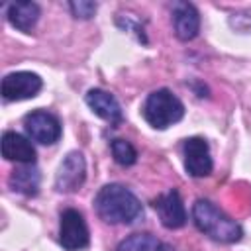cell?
<instances>
[{
	"label": "cell",
	"instance_id": "obj_17",
	"mask_svg": "<svg viewBox=\"0 0 251 251\" xmlns=\"http://www.w3.org/2000/svg\"><path fill=\"white\" fill-rule=\"evenodd\" d=\"M69 8L73 12L75 18L80 20H88L96 14V2H88V0H78V2H69Z\"/></svg>",
	"mask_w": 251,
	"mask_h": 251
},
{
	"label": "cell",
	"instance_id": "obj_1",
	"mask_svg": "<svg viewBox=\"0 0 251 251\" xmlns=\"http://www.w3.org/2000/svg\"><path fill=\"white\" fill-rule=\"evenodd\" d=\"M94 210L106 224H133L143 216L137 196L122 184H106L94 198Z\"/></svg>",
	"mask_w": 251,
	"mask_h": 251
},
{
	"label": "cell",
	"instance_id": "obj_2",
	"mask_svg": "<svg viewBox=\"0 0 251 251\" xmlns=\"http://www.w3.org/2000/svg\"><path fill=\"white\" fill-rule=\"evenodd\" d=\"M192 222L204 235L220 243H237L243 237L241 226L206 198L192 204Z\"/></svg>",
	"mask_w": 251,
	"mask_h": 251
},
{
	"label": "cell",
	"instance_id": "obj_15",
	"mask_svg": "<svg viewBox=\"0 0 251 251\" xmlns=\"http://www.w3.org/2000/svg\"><path fill=\"white\" fill-rule=\"evenodd\" d=\"M116 251H169L167 245L151 233H133L122 239Z\"/></svg>",
	"mask_w": 251,
	"mask_h": 251
},
{
	"label": "cell",
	"instance_id": "obj_9",
	"mask_svg": "<svg viewBox=\"0 0 251 251\" xmlns=\"http://www.w3.org/2000/svg\"><path fill=\"white\" fill-rule=\"evenodd\" d=\"M153 208L159 214L161 224L169 229H178L186 224V210H184V204H182L178 190H175V188L161 194L153 202Z\"/></svg>",
	"mask_w": 251,
	"mask_h": 251
},
{
	"label": "cell",
	"instance_id": "obj_10",
	"mask_svg": "<svg viewBox=\"0 0 251 251\" xmlns=\"http://www.w3.org/2000/svg\"><path fill=\"white\" fill-rule=\"evenodd\" d=\"M173 25L175 35L180 41H190L200 31V14L190 2H175L173 4Z\"/></svg>",
	"mask_w": 251,
	"mask_h": 251
},
{
	"label": "cell",
	"instance_id": "obj_13",
	"mask_svg": "<svg viewBox=\"0 0 251 251\" xmlns=\"http://www.w3.org/2000/svg\"><path fill=\"white\" fill-rule=\"evenodd\" d=\"M39 182H41V175L35 165H20L12 171L8 178L10 188L25 196H35L39 190Z\"/></svg>",
	"mask_w": 251,
	"mask_h": 251
},
{
	"label": "cell",
	"instance_id": "obj_3",
	"mask_svg": "<svg viewBox=\"0 0 251 251\" xmlns=\"http://www.w3.org/2000/svg\"><path fill=\"white\" fill-rule=\"evenodd\" d=\"M184 116V104L169 88L153 90L143 104V118L155 129H167L180 122Z\"/></svg>",
	"mask_w": 251,
	"mask_h": 251
},
{
	"label": "cell",
	"instance_id": "obj_12",
	"mask_svg": "<svg viewBox=\"0 0 251 251\" xmlns=\"http://www.w3.org/2000/svg\"><path fill=\"white\" fill-rule=\"evenodd\" d=\"M2 157L6 161H16L20 165L35 163V147L31 141L16 131H4L2 135Z\"/></svg>",
	"mask_w": 251,
	"mask_h": 251
},
{
	"label": "cell",
	"instance_id": "obj_8",
	"mask_svg": "<svg viewBox=\"0 0 251 251\" xmlns=\"http://www.w3.org/2000/svg\"><path fill=\"white\" fill-rule=\"evenodd\" d=\"M84 178H86V161L82 153L71 151L59 165V171L55 175V188L59 192H75L84 184Z\"/></svg>",
	"mask_w": 251,
	"mask_h": 251
},
{
	"label": "cell",
	"instance_id": "obj_5",
	"mask_svg": "<svg viewBox=\"0 0 251 251\" xmlns=\"http://www.w3.org/2000/svg\"><path fill=\"white\" fill-rule=\"evenodd\" d=\"M25 133L31 141H37L41 145H53L61 137V122L57 116H53L47 110H35L24 118Z\"/></svg>",
	"mask_w": 251,
	"mask_h": 251
},
{
	"label": "cell",
	"instance_id": "obj_6",
	"mask_svg": "<svg viewBox=\"0 0 251 251\" xmlns=\"http://www.w3.org/2000/svg\"><path fill=\"white\" fill-rule=\"evenodd\" d=\"M41 86H43V80L35 73H29V71L10 73L2 78V98L6 102L27 100L37 96Z\"/></svg>",
	"mask_w": 251,
	"mask_h": 251
},
{
	"label": "cell",
	"instance_id": "obj_16",
	"mask_svg": "<svg viewBox=\"0 0 251 251\" xmlns=\"http://www.w3.org/2000/svg\"><path fill=\"white\" fill-rule=\"evenodd\" d=\"M110 149H112L114 161L122 167H131L137 161V151L127 139H114L110 143Z\"/></svg>",
	"mask_w": 251,
	"mask_h": 251
},
{
	"label": "cell",
	"instance_id": "obj_11",
	"mask_svg": "<svg viewBox=\"0 0 251 251\" xmlns=\"http://www.w3.org/2000/svg\"><path fill=\"white\" fill-rule=\"evenodd\" d=\"M84 100H86L88 108L96 116H100L102 120H106L110 124H122V120H124L122 106H120V102L110 92H106L102 88H92V90L86 92Z\"/></svg>",
	"mask_w": 251,
	"mask_h": 251
},
{
	"label": "cell",
	"instance_id": "obj_7",
	"mask_svg": "<svg viewBox=\"0 0 251 251\" xmlns=\"http://www.w3.org/2000/svg\"><path fill=\"white\" fill-rule=\"evenodd\" d=\"M184 155V169L190 176H208L214 169V161L210 155L208 141L204 137H188L182 145Z\"/></svg>",
	"mask_w": 251,
	"mask_h": 251
},
{
	"label": "cell",
	"instance_id": "obj_4",
	"mask_svg": "<svg viewBox=\"0 0 251 251\" xmlns=\"http://www.w3.org/2000/svg\"><path fill=\"white\" fill-rule=\"evenodd\" d=\"M59 243L65 251H80L86 249L90 243L88 226L82 214L75 208H67L61 212L59 218Z\"/></svg>",
	"mask_w": 251,
	"mask_h": 251
},
{
	"label": "cell",
	"instance_id": "obj_14",
	"mask_svg": "<svg viewBox=\"0 0 251 251\" xmlns=\"http://www.w3.org/2000/svg\"><path fill=\"white\" fill-rule=\"evenodd\" d=\"M8 22L20 31H31L39 20V6L35 2H12L6 8Z\"/></svg>",
	"mask_w": 251,
	"mask_h": 251
}]
</instances>
